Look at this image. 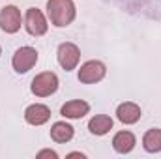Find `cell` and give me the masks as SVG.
Segmentation results:
<instances>
[{
  "label": "cell",
  "mask_w": 161,
  "mask_h": 159,
  "mask_svg": "<svg viewBox=\"0 0 161 159\" xmlns=\"http://www.w3.org/2000/svg\"><path fill=\"white\" fill-rule=\"evenodd\" d=\"M47 15L51 19V25L56 28L69 26L75 21L77 9L73 0H47Z\"/></svg>",
  "instance_id": "6da1fadb"
},
{
  "label": "cell",
  "mask_w": 161,
  "mask_h": 159,
  "mask_svg": "<svg viewBox=\"0 0 161 159\" xmlns=\"http://www.w3.org/2000/svg\"><path fill=\"white\" fill-rule=\"evenodd\" d=\"M58 84H60V80H58L56 73H53V71H41V73H38L32 79L30 92L36 97H49V96H53L58 90Z\"/></svg>",
  "instance_id": "7a4b0ae2"
},
{
  "label": "cell",
  "mask_w": 161,
  "mask_h": 159,
  "mask_svg": "<svg viewBox=\"0 0 161 159\" xmlns=\"http://www.w3.org/2000/svg\"><path fill=\"white\" fill-rule=\"evenodd\" d=\"M56 58H58V64L62 66L64 71H73L79 66L80 49L75 43H71V41L60 43L58 45V51H56Z\"/></svg>",
  "instance_id": "3957f363"
},
{
  "label": "cell",
  "mask_w": 161,
  "mask_h": 159,
  "mask_svg": "<svg viewBox=\"0 0 161 159\" xmlns=\"http://www.w3.org/2000/svg\"><path fill=\"white\" fill-rule=\"evenodd\" d=\"M38 62V51L34 47H19L11 58V66L17 73H28Z\"/></svg>",
  "instance_id": "277c9868"
},
{
  "label": "cell",
  "mask_w": 161,
  "mask_h": 159,
  "mask_svg": "<svg viewBox=\"0 0 161 159\" xmlns=\"http://www.w3.org/2000/svg\"><path fill=\"white\" fill-rule=\"evenodd\" d=\"M107 75V68L101 60H88L79 68L77 77L82 84H96L101 79H105Z\"/></svg>",
  "instance_id": "5b68a950"
},
{
  "label": "cell",
  "mask_w": 161,
  "mask_h": 159,
  "mask_svg": "<svg viewBox=\"0 0 161 159\" xmlns=\"http://www.w3.org/2000/svg\"><path fill=\"white\" fill-rule=\"evenodd\" d=\"M25 28L30 36H45L47 30H49V25H47V19L45 15L41 13L38 8H28L26 9V15H25Z\"/></svg>",
  "instance_id": "8992f818"
},
{
  "label": "cell",
  "mask_w": 161,
  "mask_h": 159,
  "mask_svg": "<svg viewBox=\"0 0 161 159\" xmlns=\"http://www.w3.org/2000/svg\"><path fill=\"white\" fill-rule=\"evenodd\" d=\"M0 28L6 34H15L21 30V9L17 6H4L0 9Z\"/></svg>",
  "instance_id": "52a82bcc"
},
{
  "label": "cell",
  "mask_w": 161,
  "mask_h": 159,
  "mask_svg": "<svg viewBox=\"0 0 161 159\" xmlns=\"http://www.w3.org/2000/svg\"><path fill=\"white\" fill-rule=\"evenodd\" d=\"M25 120L30 125H43L51 120V109L43 103H32L25 109Z\"/></svg>",
  "instance_id": "ba28073f"
},
{
  "label": "cell",
  "mask_w": 161,
  "mask_h": 159,
  "mask_svg": "<svg viewBox=\"0 0 161 159\" xmlns=\"http://www.w3.org/2000/svg\"><path fill=\"white\" fill-rule=\"evenodd\" d=\"M90 112V105L84 99H71L60 107V114L68 120H80Z\"/></svg>",
  "instance_id": "9c48e42d"
},
{
  "label": "cell",
  "mask_w": 161,
  "mask_h": 159,
  "mask_svg": "<svg viewBox=\"0 0 161 159\" xmlns=\"http://www.w3.org/2000/svg\"><path fill=\"white\" fill-rule=\"evenodd\" d=\"M141 116H142V111L133 101H125V103H120L116 107V118L120 120L122 123H125V125L137 123L141 120Z\"/></svg>",
  "instance_id": "30bf717a"
},
{
  "label": "cell",
  "mask_w": 161,
  "mask_h": 159,
  "mask_svg": "<svg viewBox=\"0 0 161 159\" xmlns=\"http://www.w3.org/2000/svg\"><path fill=\"white\" fill-rule=\"evenodd\" d=\"M73 135H75V129H73V125L68 123V122H54L53 127H51V139H53L54 142H58V144L69 142V140L73 139Z\"/></svg>",
  "instance_id": "8fae6325"
},
{
  "label": "cell",
  "mask_w": 161,
  "mask_h": 159,
  "mask_svg": "<svg viewBox=\"0 0 161 159\" xmlns=\"http://www.w3.org/2000/svg\"><path fill=\"white\" fill-rule=\"evenodd\" d=\"M113 125H114V122H113L111 116L96 114L94 118H90V122H88V131L92 135H96V137H103V135H107L113 129Z\"/></svg>",
  "instance_id": "7c38bea8"
},
{
  "label": "cell",
  "mask_w": 161,
  "mask_h": 159,
  "mask_svg": "<svg viewBox=\"0 0 161 159\" xmlns=\"http://www.w3.org/2000/svg\"><path fill=\"white\" fill-rule=\"evenodd\" d=\"M137 144V139L131 131H118L114 137H113V148L118 152V154H129Z\"/></svg>",
  "instance_id": "4fadbf2b"
},
{
  "label": "cell",
  "mask_w": 161,
  "mask_h": 159,
  "mask_svg": "<svg viewBox=\"0 0 161 159\" xmlns=\"http://www.w3.org/2000/svg\"><path fill=\"white\" fill-rule=\"evenodd\" d=\"M142 148L148 154L161 152V129L154 127V129H148L144 133V137H142Z\"/></svg>",
  "instance_id": "5bb4252c"
},
{
  "label": "cell",
  "mask_w": 161,
  "mask_h": 159,
  "mask_svg": "<svg viewBox=\"0 0 161 159\" xmlns=\"http://www.w3.org/2000/svg\"><path fill=\"white\" fill-rule=\"evenodd\" d=\"M36 157L41 159V157H51V159H58V154L54 152V150H41L36 154Z\"/></svg>",
  "instance_id": "9a60e30c"
},
{
  "label": "cell",
  "mask_w": 161,
  "mask_h": 159,
  "mask_svg": "<svg viewBox=\"0 0 161 159\" xmlns=\"http://www.w3.org/2000/svg\"><path fill=\"white\" fill-rule=\"evenodd\" d=\"M66 157H86V156H84V154H82V152H71V154H68V156H66Z\"/></svg>",
  "instance_id": "2e32d148"
},
{
  "label": "cell",
  "mask_w": 161,
  "mask_h": 159,
  "mask_svg": "<svg viewBox=\"0 0 161 159\" xmlns=\"http://www.w3.org/2000/svg\"><path fill=\"white\" fill-rule=\"evenodd\" d=\"M0 54H2V47H0Z\"/></svg>",
  "instance_id": "e0dca14e"
}]
</instances>
